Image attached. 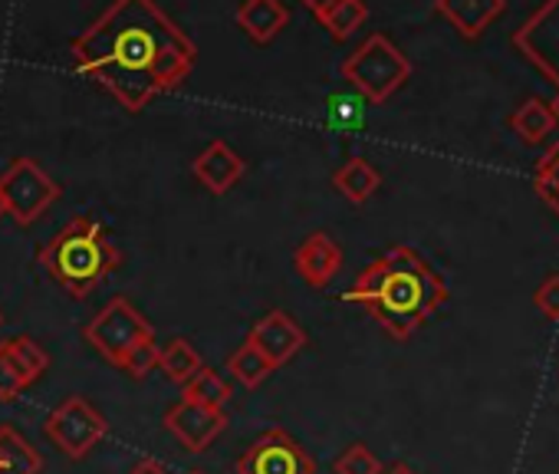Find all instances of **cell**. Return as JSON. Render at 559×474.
Returning <instances> with one entry per match:
<instances>
[{
	"label": "cell",
	"instance_id": "obj_1",
	"mask_svg": "<svg viewBox=\"0 0 559 474\" xmlns=\"http://www.w3.org/2000/svg\"><path fill=\"white\" fill-rule=\"evenodd\" d=\"M76 70L103 86L126 112H142L155 96L178 90L198 60L194 40L155 0H112L73 44Z\"/></svg>",
	"mask_w": 559,
	"mask_h": 474
},
{
	"label": "cell",
	"instance_id": "obj_2",
	"mask_svg": "<svg viewBox=\"0 0 559 474\" xmlns=\"http://www.w3.org/2000/svg\"><path fill=\"white\" fill-rule=\"evenodd\" d=\"M343 300L359 304L392 340L402 343L448 304V284L418 251L399 245L376 258Z\"/></svg>",
	"mask_w": 559,
	"mask_h": 474
},
{
	"label": "cell",
	"instance_id": "obj_3",
	"mask_svg": "<svg viewBox=\"0 0 559 474\" xmlns=\"http://www.w3.org/2000/svg\"><path fill=\"white\" fill-rule=\"evenodd\" d=\"M37 264L73 300H86L112 271H119L122 251L112 245L109 230L96 217L76 214L37 251Z\"/></svg>",
	"mask_w": 559,
	"mask_h": 474
},
{
	"label": "cell",
	"instance_id": "obj_4",
	"mask_svg": "<svg viewBox=\"0 0 559 474\" xmlns=\"http://www.w3.org/2000/svg\"><path fill=\"white\" fill-rule=\"evenodd\" d=\"M340 73L349 86L359 90V96L366 103L382 106L408 83L412 60L385 34H372L343 60Z\"/></svg>",
	"mask_w": 559,
	"mask_h": 474
},
{
	"label": "cell",
	"instance_id": "obj_5",
	"mask_svg": "<svg viewBox=\"0 0 559 474\" xmlns=\"http://www.w3.org/2000/svg\"><path fill=\"white\" fill-rule=\"evenodd\" d=\"M0 194H4L8 214L21 227H31L60 201L63 188L34 158L21 155L11 162V168L4 175H0Z\"/></svg>",
	"mask_w": 559,
	"mask_h": 474
},
{
	"label": "cell",
	"instance_id": "obj_6",
	"mask_svg": "<svg viewBox=\"0 0 559 474\" xmlns=\"http://www.w3.org/2000/svg\"><path fill=\"white\" fill-rule=\"evenodd\" d=\"M152 336H155L152 323H148L126 297H112V300L83 327V340H86L103 359H109L112 366H119V359H122L132 346H139V343H145V340H152Z\"/></svg>",
	"mask_w": 559,
	"mask_h": 474
},
{
	"label": "cell",
	"instance_id": "obj_7",
	"mask_svg": "<svg viewBox=\"0 0 559 474\" xmlns=\"http://www.w3.org/2000/svg\"><path fill=\"white\" fill-rule=\"evenodd\" d=\"M44 435L73 461L86 458L106 435H109V422L103 418V412L86 402L83 395H70L67 402H60L47 422H44Z\"/></svg>",
	"mask_w": 559,
	"mask_h": 474
},
{
	"label": "cell",
	"instance_id": "obj_8",
	"mask_svg": "<svg viewBox=\"0 0 559 474\" xmlns=\"http://www.w3.org/2000/svg\"><path fill=\"white\" fill-rule=\"evenodd\" d=\"M237 474H317V461L290 431L270 428L240 454Z\"/></svg>",
	"mask_w": 559,
	"mask_h": 474
},
{
	"label": "cell",
	"instance_id": "obj_9",
	"mask_svg": "<svg viewBox=\"0 0 559 474\" xmlns=\"http://www.w3.org/2000/svg\"><path fill=\"white\" fill-rule=\"evenodd\" d=\"M513 47L559 90V0H546L513 34Z\"/></svg>",
	"mask_w": 559,
	"mask_h": 474
},
{
	"label": "cell",
	"instance_id": "obj_10",
	"mask_svg": "<svg viewBox=\"0 0 559 474\" xmlns=\"http://www.w3.org/2000/svg\"><path fill=\"white\" fill-rule=\"evenodd\" d=\"M230 418L224 415V408H207L198 402H175L165 412V428L188 448V451H204L214 445V438H221L227 431Z\"/></svg>",
	"mask_w": 559,
	"mask_h": 474
},
{
	"label": "cell",
	"instance_id": "obj_11",
	"mask_svg": "<svg viewBox=\"0 0 559 474\" xmlns=\"http://www.w3.org/2000/svg\"><path fill=\"white\" fill-rule=\"evenodd\" d=\"M247 343H253L273 366H284L307 346V330L287 310H266L250 327Z\"/></svg>",
	"mask_w": 559,
	"mask_h": 474
},
{
	"label": "cell",
	"instance_id": "obj_12",
	"mask_svg": "<svg viewBox=\"0 0 559 474\" xmlns=\"http://www.w3.org/2000/svg\"><path fill=\"white\" fill-rule=\"evenodd\" d=\"M294 268L313 291H323L343 271V248L333 241L326 230H313V234L304 237L300 248L294 251Z\"/></svg>",
	"mask_w": 559,
	"mask_h": 474
},
{
	"label": "cell",
	"instance_id": "obj_13",
	"mask_svg": "<svg viewBox=\"0 0 559 474\" xmlns=\"http://www.w3.org/2000/svg\"><path fill=\"white\" fill-rule=\"evenodd\" d=\"M191 175H194L211 194H227V191L247 175V162H243L224 139H214V142L191 162Z\"/></svg>",
	"mask_w": 559,
	"mask_h": 474
},
{
	"label": "cell",
	"instance_id": "obj_14",
	"mask_svg": "<svg viewBox=\"0 0 559 474\" xmlns=\"http://www.w3.org/2000/svg\"><path fill=\"white\" fill-rule=\"evenodd\" d=\"M435 11L464 40H477L507 11V0H435Z\"/></svg>",
	"mask_w": 559,
	"mask_h": 474
},
{
	"label": "cell",
	"instance_id": "obj_15",
	"mask_svg": "<svg viewBox=\"0 0 559 474\" xmlns=\"http://www.w3.org/2000/svg\"><path fill=\"white\" fill-rule=\"evenodd\" d=\"M290 24V11L284 0H243L237 8V27L260 47L273 44Z\"/></svg>",
	"mask_w": 559,
	"mask_h": 474
},
{
	"label": "cell",
	"instance_id": "obj_16",
	"mask_svg": "<svg viewBox=\"0 0 559 474\" xmlns=\"http://www.w3.org/2000/svg\"><path fill=\"white\" fill-rule=\"evenodd\" d=\"M44 454L14 428L0 425V474H40Z\"/></svg>",
	"mask_w": 559,
	"mask_h": 474
},
{
	"label": "cell",
	"instance_id": "obj_17",
	"mask_svg": "<svg viewBox=\"0 0 559 474\" xmlns=\"http://www.w3.org/2000/svg\"><path fill=\"white\" fill-rule=\"evenodd\" d=\"M333 185H336V191L346 194L353 204H366V201L379 191L382 175L376 171L372 162H366V158L356 155V158H349L346 165H340V168L333 171Z\"/></svg>",
	"mask_w": 559,
	"mask_h": 474
},
{
	"label": "cell",
	"instance_id": "obj_18",
	"mask_svg": "<svg viewBox=\"0 0 559 474\" xmlns=\"http://www.w3.org/2000/svg\"><path fill=\"white\" fill-rule=\"evenodd\" d=\"M313 17L320 21V27H326L333 40H346L369 21V8L366 0H330V4L313 11Z\"/></svg>",
	"mask_w": 559,
	"mask_h": 474
},
{
	"label": "cell",
	"instance_id": "obj_19",
	"mask_svg": "<svg viewBox=\"0 0 559 474\" xmlns=\"http://www.w3.org/2000/svg\"><path fill=\"white\" fill-rule=\"evenodd\" d=\"M4 349H8V356H11V363H14V369H17V376H21V382H24L27 389H31L34 382H40L44 372L50 369L47 349H44L37 340H31V336L4 340Z\"/></svg>",
	"mask_w": 559,
	"mask_h": 474
},
{
	"label": "cell",
	"instance_id": "obj_20",
	"mask_svg": "<svg viewBox=\"0 0 559 474\" xmlns=\"http://www.w3.org/2000/svg\"><path fill=\"white\" fill-rule=\"evenodd\" d=\"M510 129H513L523 142L539 145V142L556 129V116H552L549 103H543V99H526V103L510 116Z\"/></svg>",
	"mask_w": 559,
	"mask_h": 474
},
{
	"label": "cell",
	"instance_id": "obj_21",
	"mask_svg": "<svg viewBox=\"0 0 559 474\" xmlns=\"http://www.w3.org/2000/svg\"><path fill=\"white\" fill-rule=\"evenodd\" d=\"M276 366L253 346V343H240V349H234L227 356V372L243 386V389H257L260 382H266V376L273 372Z\"/></svg>",
	"mask_w": 559,
	"mask_h": 474
},
{
	"label": "cell",
	"instance_id": "obj_22",
	"mask_svg": "<svg viewBox=\"0 0 559 474\" xmlns=\"http://www.w3.org/2000/svg\"><path fill=\"white\" fill-rule=\"evenodd\" d=\"M181 399L198 402V405H207V408H224V405L234 399V392H230V386L224 382V376H217L214 369L201 366V369L181 386Z\"/></svg>",
	"mask_w": 559,
	"mask_h": 474
},
{
	"label": "cell",
	"instance_id": "obj_23",
	"mask_svg": "<svg viewBox=\"0 0 559 474\" xmlns=\"http://www.w3.org/2000/svg\"><path fill=\"white\" fill-rule=\"evenodd\" d=\"M201 366H204V359H201V353L188 340H171L162 349V356H158V369L165 372V379H171L178 386H185Z\"/></svg>",
	"mask_w": 559,
	"mask_h": 474
},
{
	"label": "cell",
	"instance_id": "obj_24",
	"mask_svg": "<svg viewBox=\"0 0 559 474\" xmlns=\"http://www.w3.org/2000/svg\"><path fill=\"white\" fill-rule=\"evenodd\" d=\"M158 356H162V346H158L155 336H152V340H145V343H139V346H132V349L119 359L116 369H122V372L132 376V379H148L152 369H158Z\"/></svg>",
	"mask_w": 559,
	"mask_h": 474
},
{
	"label": "cell",
	"instance_id": "obj_25",
	"mask_svg": "<svg viewBox=\"0 0 559 474\" xmlns=\"http://www.w3.org/2000/svg\"><path fill=\"white\" fill-rule=\"evenodd\" d=\"M533 185H536V194L559 214V152H556V149H549V152L539 158Z\"/></svg>",
	"mask_w": 559,
	"mask_h": 474
},
{
	"label": "cell",
	"instance_id": "obj_26",
	"mask_svg": "<svg viewBox=\"0 0 559 474\" xmlns=\"http://www.w3.org/2000/svg\"><path fill=\"white\" fill-rule=\"evenodd\" d=\"M333 474H382V464L369 445L356 441L333 461Z\"/></svg>",
	"mask_w": 559,
	"mask_h": 474
},
{
	"label": "cell",
	"instance_id": "obj_27",
	"mask_svg": "<svg viewBox=\"0 0 559 474\" xmlns=\"http://www.w3.org/2000/svg\"><path fill=\"white\" fill-rule=\"evenodd\" d=\"M24 389H27V386L21 382V376H17V369H14V363H11L4 343H0V402H17Z\"/></svg>",
	"mask_w": 559,
	"mask_h": 474
},
{
	"label": "cell",
	"instance_id": "obj_28",
	"mask_svg": "<svg viewBox=\"0 0 559 474\" xmlns=\"http://www.w3.org/2000/svg\"><path fill=\"white\" fill-rule=\"evenodd\" d=\"M533 307H536L546 320H559V274L546 277V281L533 291Z\"/></svg>",
	"mask_w": 559,
	"mask_h": 474
},
{
	"label": "cell",
	"instance_id": "obj_29",
	"mask_svg": "<svg viewBox=\"0 0 559 474\" xmlns=\"http://www.w3.org/2000/svg\"><path fill=\"white\" fill-rule=\"evenodd\" d=\"M129 474H168V471L162 467V461H155V458H142Z\"/></svg>",
	"mask_w": 559,
	"mask_h": 474
},
{
	"label": "cell",
	"instance_id": "obj_30",
	"mask_svg": "<svg viewBox=\"0 0 559 474\" xmlns=\"http://www.w3.org/2000/svg\"><path fill=\"white\" fill-rule=\"evenodd\" d=\"M382 474H418V471H415L412 464H402V461H399V464H392V467L382 471Z\"/></svg>",
	"mask_w": 559,
	"mask_h": 474
},
{
	"label": "cell",
	"instance_id": "obj_31",
	"mask_svg": "<svg viewBox=\"0 0 559 474\" xmlns=\"http://www.w3.org/2000/svg\"><path fill=\"white\" fill-rule=\"evenodd\" d=\"M300 4H304V8H310V11H320L323 4H330V0H300Z\"/></svg>",
	"mask_w": 559,
	"mask_h": 474
},
{
	"label": "cell",
	"instance_id": "obj_32",
	"mask_svg": "<svg viewBox=\"0 0 559 474\" xmlns=\"http://www.w3.org/2000/svg\"><path fill=\"white\" fill-rule=\"evenodd\" d=\"M549 109H552V116H556V122H559V93L552 96V103H549Z\"/></svg>",
	"mask_w": 559,
	"mask_h": 474
},
{
	"label": "cell",
	"instance_id": "obj_33",
	"mask_svg": "<svg viewBox=\"0 0 559 474\" xmlns=\"http://www.w3.org/2000/svg\"><path fill=\"white\" fill-rule=\"evenodd\" d=\"M4 214H8V204H4V194H0V221H4Z\"/></svg>",
	"mask_w": 559,
	"mask_h": 474
},
{
	"label": "cell",
	"instance_id": "obj_34",
	"mask_svg": "<svg viewBox=\"0 0 559 474\" xmlns=\"http://www.w3.org/2000/svg\"><path fill=\"white\" fill-rule=\"evenodd\" d=\"M0 327H4V313H0Z\"/></svg>",
	"mask_w": 559,
	"mask_h": 474
},
{
	"label": "cell",
	"instance_id": "obj_35",
	"mask_svg": "<svg viewBox=\"0 0 559 474\" xmlns=\"http://www.w3.org/2000/svg\"><path fill=\"white\" fill-rule=\"evenodd\" d=\"M188 474H204V471H188Z\"/></svg>",
	"mask_w": 559,
	"mask_h": 474
},
{
	"label": "cell",
	"instance_id": "obj_36",
	"mask_svg": "<svg viewBox=\"0 0 559 474\" xmlns=\"http://www.w3.org/2000/svg\"><path fill=\"white\" fill-rule=\"evenodd\" d=\"M552 149H556V152H559V142H556V145H552Z\"/></svg>",
	"mask_w": 559,
	"mask_h": 474
}]
</instances>
